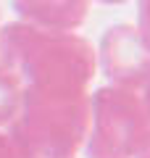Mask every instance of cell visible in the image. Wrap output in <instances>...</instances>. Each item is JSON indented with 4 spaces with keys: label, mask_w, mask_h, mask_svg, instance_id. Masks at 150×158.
I'll list each match as a JSON object with an SVG mask.
<instances>
[{
    "label": "cell",
    "mask_w": 150,
    "mask_h": 158,
    "mask_svg": "<svg viewBox=\"0 0 150 158\" xmlns=\"http://www.w3.org/2000/svg\"><path fill=\"white\" fill-rule=\"evenodd\" d=\"M0 74L21 103L79 98L87 95L95 77V50L74 32H50L19 21L0 29Z\"/></svg>",
    "instance_id": "6da1fadb"
},
{
    "label": "cell",
    "mask_w": 150,
    "mask_h": 158,
    "mask_svg": "<svg viewBox=\"0 0 150 158\" xmlns=\"http://www.w3.org/2000/svg\"><path fill=\"white\" fill-rule=\"evenodd\" d=\"M90 95L21 103L8 124L19 158H77L87 140Z\"/></svg>",
    "instance_id": "7a4b0ae2"
},
{
    "label": "cell",
    "mask_w": 150,
    "mask_h": 158,
    "mask_svg": "<svg viewBox=\"0 0 150 158\" xmlns=\"http://www.w3.org/2000/svg\"><path fill=\"white\" fill-rule=\"evenodd\" d=\"M150 142V113L142 92L103 87L90 98L87 148L90 158H140Z\"/></svg>",
    "instance_id": "3957f363"
},
{
    "label": "cell",
    "mask_w": 150,
    "mask_h": 158,
    "mask_svg": "<svg viewBox=\"0 0 150 158\" xmlns=\"http://www.w3.org/2000/svg\"><path fill=\"white\" fill-rule=\"evenodd\" d=\"M100 63L111 85L127 90H142L150 82V48L140 27L119 24L111 27L100 45Z\"/></svg>",
    "instance_id": "277c9868"
},
{
    "label": "cell",
    "mask_w": 150,
    "mask_h": 158,
    "mask_svg": "<svg viewBox=\"0 0 150 158\" xmlns=\"http://www.w3.org/2000/svg\"><path fill=\"white\" fill-rule=\"evenodd\" d=\"M24 24L50 32H74L87 19V0H13Z\"/></svg>",
    "instance_id": "5b68a950"
},
{
    "label": "cell",
    "mask_w": 150,
    "mask_h": 158,
    "mask_svg": "<svg viewBox=\"0 0 150 158\" xmlns=\"http://www.w3.org/2000/svg\"><path fill=\"white\" fill-rule=\"evenodd\" d=\"M0 158H19L16 156V148H13L11 137L0 132Z\"/></svg>",
    "instance_id": "8992f818"
},
{
    "label": "cell",
    "mask_w": 150,
    "mask_h": 158,
    "mask_svg": "<svg viewBox=\"0 0 150 158\" xmlns=\"http://www.w3.org/2000/svg\"><path fill=\"white\" fill-rule=\"evenodd\" d=\"M140 21H150V0H140Z\"/></svg>",
    "instance_id": "52a82bcc"
},
{
    "label": "cell",
    "mask_w": 150,
    "mask_h": 158,
    "mask_svg": "<svg viewBox=\"0 0 150 158\" xmlns=\"http://www.w3.org/2000/svg\"><path fill=\"white\" fill-rule=\"evenodd\" d=\"M137 27H140V32H142L145 42H148V48H150V21H140Z\"/></svg>",
    "instance_id": "ba28073f"
},
{
    "label": "cell",
    "mask_w": 150,
    "mask_h": 158,
    "mask_svg": "<svg viewBox=\"0 0 150 158\" xmlns=\"http://www.w3.org/2000/svg\"><path fill=\"white\" fill-rule=\"evenodd\" d=\"M142 98H145V106H148V113H150V82L142 87Z\"/></svg>",
    "instance_id": "9c48e42d"
},
{
    "label": "cell",
    "mask_w": 150,
    "mask_h": 158,
    "mask_svg": "<svg viewBox=\"0 0 150 158\" xmlns=\"http://www.w3.org/2000/svg\"><path fill=\"white\" fill-rule=\"evenodd\" d=\"M140 158H150V142H148V148L142 150V156H140Z\"/></svg>",
    "instance_id": "30bf717a"
}]
</instances>
